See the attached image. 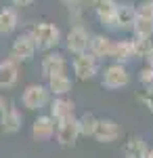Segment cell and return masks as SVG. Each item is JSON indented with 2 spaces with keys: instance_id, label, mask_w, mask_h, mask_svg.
I'll return each mask as SVG.
<instances>
[{
  "instance_id": "1",
  "label": "cell",
  "mask_w": 153,
  "mask_h": 158,
  "mask_svg": "<svg viewBox=\"0 0 153 158\" xmlns=\"http://www.w3.org/2000/svg\"><path fill=\"white\" fill-rule=\"evenodd\" d=\"M29 36L34 38L36 42V49L38 51H55L61 44V30L55 23H46V21H40V23H34L29 30Z\"/></svg>"
},
{
  "instance_id": "2",
  "label": "cell",
  "mask_w": 153,
  "mask_h": 158,
  "mask_svg": "<svg viewBox=\"0 0 153 158\" xmlns=\"http://www.w3.org/2000/svg\"><path fill=\"white\" fill-rule=\"evenodd\" d=\"M21 103L25 110H32V112H40L42 108H46L50 103V93L46 85H38V82L27 85L21 93Z\"/></svg>"
},
{
  "instance_id": "3",
  "label": "cell",
  "mask_w": 153,
  "mask_h": 158,
  "mask_svg": "<svg viewBox=\"0 0 153 158\" xmlns=\"http://www.w3.org/2000/svg\"><path fill=\"white\" fill-rule=\"evenodd\" d=\"M130 80H132V76L128 72V65H124V63H111L101 74V85L109 91L124 89V86L130 85Z\"/></svg>"
},
{
  "instance_id": "4",
  "label": "cell",
  "mask_w": 153,
  "mask_h": 158,
  "mask_svg": "<svg viewBox=\"0 0 153 158\" xmlns=\"http://www.w3.org/2000/svg\"><path fill=\"white\" fill-rule=\"evenodd\" d=\"M80 137V129H78V118L69 116V118H63L57 120V129H55V139L61 148H73L76 141Z\"/></svg>"
},
{
  "instance_id": "5",
  "label": "cell",
  "mask_w": 153,
  "mask_h": 158,
  "mask_svg": "<svg viewBox=\"0 0 153 158\" xmlns=\"http://www.w3.org/2000/svg\"><path fill=\"white\" fill-rule=\"evenodd\" d=\"M90 47V32L84 25H71V30L65 36V49L71 55H82Z\"/></svg>"
},
{
  "instance_id": "6",
  "label": "cell",
  "mask_w": 153,
  "mask_h": 158,
  "mask_svg": "<svg viewBox=\"0 0 153 158\" xmlns=\"http://www.w3.org/2000/svg\"><path fill=\"white\" fill-rule=\"evenodd\" d=\"M71 70H73V74H76L78 80H90V78H94V76L99 74V59L86 51L82 55H76V57H73Z\"/></svg>"
},
{
  "instance_id": "7",
  "label": "cell",
  "mask_w": 153,
  "mask_h": 158,
  "mask_svg": "<svg viewBox=\"0 0 153 158\" xmlns=\"http://www.w3.org/2000/svg\"><path fill=\"white\" fill-rule=\"evenodd\" d=\"M36 42H34V38L29 36V32H25V34H19V36L13 40V44H11V59H15L17 63H23V61H29V59H34V55H36Z\"/></svg>"
},
{
  "instance_id": "8",
  "label": "cell",
  "mask_w": 153,
  "mask_h": 158,
  "mask_svg": "<svg viewBox=\"0 0 153 158\" xmlns=\"http://www.w3.org/2000/svg\"><path fill=\"white\" fill-rule=\"evenodd\" d=\"M21 127H23V114L19 112V108L13 101H9L4 110L0 112V129L6 135H15L21 131Z\"/></svg>"
},
{
  "instance_id": "9",
  "label": "cell",
  "mask_w": 153,
  "mask_h": 158,
  "mask_svg": "<svg viewBox=\"0 0 153 158\" xmlns=\"http://www.w3.org/2000/svg\"><path fill=\"white\" fill-rule=\"evenodd\" d=\"M67 57L59 53V51H48L46 55L42 57V63H40V72L44 78H50L55 74H67Z\"/></svg>"
},
{
  "instance_id": "10",
  "label": "cell",
  "mask_w": 153,
  "mask_h": 158,
  "mask_svg": "<svg viewBox=\"0 0 153 158\" xmlns=\"http://www.w3.org/2000/svg\"><path fill=\"white\" fill-rule=\"evenodd\" d=\"M120 135H122V129H120V124L116 120H111V118H96L92 137L99 143H113V141L120 139Z\"/></svg>"
},
{
  "instance_id": "11",
  "label": "cell",
  "mask_w": 153,
  "mask_h": 158,
  "mask_svg": "<svg viewBox=\"0 0 153 158\" xmlns=\"http://www.w3.org/2000/svg\"><path fill=\"white\" fill-rule=\"evenodd\" d=\"M136 21V6L130 2H118V11H116V23L113 32H132V25Z\"/></svg>"
},
{
  "instance_id": "12",
  "label": "cell",
  "mask_w": 153,
  "mask_h": 158,
  "mask_svg": "<svg viewBox=\"0 0 153 158\" xmlns=\"http://www.w3.org/2000/svg\"><path fill=\"white\" fill-rule=\"evenodd\" d=\"M94 17L101 25H105L107 30H113L116 23V11H118V2L116 0H96L92 4Z\"/></svg>"
},
{
  "instance_id": "13",
  "label": "cell",
  "mask_w": 153,
  "mask_h": 158,
  "mask_svg": "<svg viewBox=\"0 0 153 158\" xmlns=\"http://www.w3.org/2000/svg\"><path fill=\"white\" fill-rule=\"evenodd\" d=\"M55 129H57V120L50 114L38 116L32 122V137H34L36 141H48V139L55 137Z\"/></svg>"
},
{
  "instance_id": "14",
  "label": "cell",
  "mask_w": 153,
  "mask_h": 158,
  "mask_svg": "<svg viewBox=\"0 0 153 158\" xmlns=\"http://www.w3.org/2000/svg\"><path fill=\"white\" fill-rule=\"evenodd\" d=\"M134 38H122V40H113V49L109 59H113V63H124L128 65L134 59Z\"/></svg>"
},
{
  "instance_id": "15",
  "label": "cell",
  "mask_w": 153,
  "mask_h": 158,
  "mask_svg": "<svg viewBox=\"0 0 153 158\" xmlns=\"http://www.w3.org/2000/svg\"><path fill=\"white\" fill-rule=\"evenodd\" d=\"M111 49H113V38L109 34H90V47H88V53L94 55L96 59H109L111 55Z\"/></svg>"
},
{
  "instance_id": "16",
  "label": "cell",
  "mask_w": 153,
  "mask_h": 158,
  "mask_svg": "<svg viewBox=\"0 0 153 158\" xmlns=\"http://www.w3.org/2000/svg\"><path fill=\"white\" fill-rule=\"evenodd\" d=\"M19 80V63L11 57L0 61V89H13Z\"/></svg>"
},
{
  "instance_id": "17",
  "label": "cell",
  "mask_w": 153,
  "mask_h": 158,
  "mask_svg": "<svg viewBox=\"0 0 153 158\" xmlns=\"http://www.w3.org/2000/svg\"><path fill=\"white\" fill-rule=\"evenodd\" d=\"M46 89L55 97H67L73 89V82L67 74H55V76L46 78Z\"/></svg>"
},
{
  "instance_id": "18",
  "label": "cell",
  "mask_w": 153,
  "mask_h": 158,
  "mask_svg": "<svg viewBox=\"0 0 153 158\" xmlns=\"http://www.w3.org/2000/svg\"><path fill=\"white\" fill-rule=\"evenodd\" d=\"M50 116L55 118V120H63V118H69L73 116V112H76V103L67 97H55L50 99Z\"/></svg>"
},
{
  "instance_id": "19",
  "label": "cell",
  "mask_w": 153,
  "mask_h": 158,
  "mask_svg": "<svg viewBox=\"0 0 153 158\" xmlns=\"http://www.w3.org/2000/svg\"><path fill=\"white\" fill-rule=\"evenodd\" d=\"M122 154H124V158H147L149 146L143 137H130L122 148Z\"/></svg>"
},
{
  "instance_id": "20",
  "label": "cell",
  "mask_w": 153,
  "mask_h": 158,
  "mask_svg": "<svg viewBox=\"0 0 153 158\" xmlns=\"http://www.w3.org/2000/svg\"><path fill=\"white\" fill-rule=\"evenodd\" d=\"M19 25V15L15 9L6 6V9H0V36H9L17 30Z\"/></svg>"
},
{
  "instance_id": "21",
  "label": "cell",
  "mask_w": 153,
  "mask_h": 158,
  "mask_svg": "<svg viewBox=\"0 0 153 158\" xmlns=\"http://www.w3.org/2000/svg\"><path fill=\"white\" fill-rule=\"evenodd\" d=\"M132 34H134L132 38H139V40H151L153 38V19L136 15V21L132 25Z\"/></svg>"
},
{
  "instance_id": "22",
  "label": "cell",
  "mask_w": 153,
  "mask_h": 158,
  "mask_svg": "<svg viewBox=\"0 0 153 158\" xmlns=\"http://www.w3.org/2000/svg\"><path fill=\"white\" fill-rule=\"evenodd\" d=\"M94 124H96V116H94V114H90V112H84L82 116L78 118V129H80V135H82V137H92Z\"/></svg>"
},
{
  "instance_id": "23",
  "label": "cell",
  "mask_w": 153,
  "mask_h": 158,
  "mask_svg": "<svg viewBox=\"0 0 153 158\" xmlns=\"http://www.w3.org/2000/svg\"><path fill=\"white\" fill-rule=\"evenodd\" d=\"M139 82L143 91H153V68L145 65L139 70Z\"/></svg>"
},
{
  "instance_id": "24",
  "label": "cell",
  "mask_w": 153,
  "mask_h": 158,
  "mask_svg": "<svg viewBox=\"0 0 153 158\" xmlns=\"http://www.w3.org/2000/svg\"><path fill=\"white\" fill-rule=\"evenodd\" d=\"M151 49H153L151 40H139V38H134V55H136V57L145 59V57L149 55V51H151Z\"/></svg>"
},
{
  "instance_id": "25",
  "label": "cell",
  "mask_w": 153,
  "mask_h": 158,
  "mask_svg": "<svg viewBox=\"0 0 153 158\" xmlns=\"http://www.w3.org/2000/svg\"><path fill=\"white\" fill-rule=\"evenodd\" d=\"M136 15L139 17H147V19H153V0H145L136 6Z\"/></svg>"
},
{
  "instance_id": "26",
  "label": "cell",
  "mask_w": 153,
  "mask_h": 158,
  "mask_svg": "<svg viewBox=\"0 0 153 158\" xmlns=\"http://www.w3.org/2000/svg\"><path fill=\"white\" fill-rule=\"evenodd\" d=\"M136 97H139V101L153 114V91H141Z\"/></svg>"
},
{
  "instance_id": "27",
  "label": "cell",
  "mask_w": 153,
  "mask_h": 158,
  "mask_svg": "<svg viewBox=\"0 0 153 158\" xmlns=\"http://www.w3.org/2000/svg\"><path fill=\"white\" fill-rule=\"evenodd\" d=\"M15 6H29L32 2H36V0H11Z\"/></svg>"
},
{
  "instance_id": "28",
  "label": "cell",
  "mask_w": 153,
  "mask_h": 158,
  "mask_svg": "<svg viewBox=\"0 0 153 158\" xmlns=\"http://www.w3.org/2000/svg\"><path fill=\"white\" fill-rule=\"evenodd\" d=\"M80 2H82V0H61V4H65V6H76V4H80Z\"/></svg>"
},
{
  "instance_id": "29",
  "label": "cell",
  "mask_w": 153,
  "mask_h": 158,
  "mask_svg": "<svg viewBox=\"0 0 153 158\" xmlns=\"http://www.w3.org/2000/svg\"><path fill=\"white\" fill-rule=\"evenodd\" d=\"M145 61H147V65H149V68H153V49L149 51V55L145 57Z\"/></svg>"
},
{
  "instance_id": "30",
  "label": "cell",
  "mask_w": 153,
  "mask_h": 158,
  "mask_svg": "<svg viewBox=\"0 0 153 158\" xmlns=\"http://www.w3.org/2000/svg\"><path fill=\"white\" fill-rule=\"evenodd\" d=\"M4 106H6V103H4V97H0V112L4 110Z\"/></svg>"
},
{
  "instance_id": "31",
  "label": "cell",
  "mask_w": 153,
  "mask_h": 158,
  "mask_svg": "<svg viewBox=\"0 0 153 158\" xmlns=\"http://www.w3.org/2000/svg\"><path fill=\"white\" fill-rule=\"evenodd\" d=\"M82 2H88V4H94L96 0H82Z\"/></svg>"
},
{
  "instance_id": "32",
  "label": "cell",
  "mask_w": 153,
  "mask_h": 158,
  "mask_svg": "<svg viewBox=\"0 0 153 158\" xmlns=\"http://www.w3.org/2000/svg\"><path fill=\"white\" fill-rule=\"evenodd\" d=\"M147 158H153V150H149V154H147Z\"/></svg>"
}]
</instances>
